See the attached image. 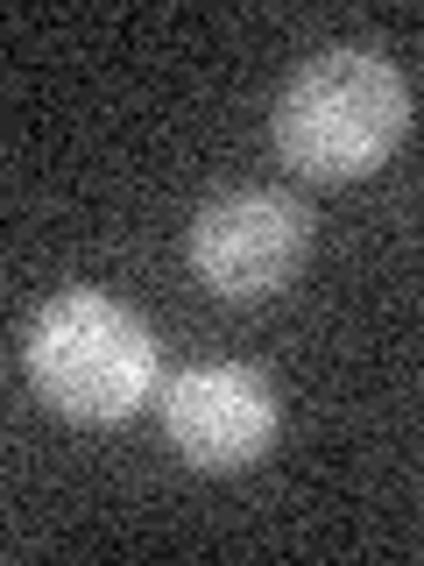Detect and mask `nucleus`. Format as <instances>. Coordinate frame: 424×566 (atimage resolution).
<instances>
[{"mask_svg": "<svg viewBox=\"0 0 424 566\" xmlns=\"http://www.w3.org/2000/svg\"><path fill=\"white\" fill-rule=\"evenodd\" d=\"M411 135V85L368 43H332L283 85L276 99V149L297 177L347 185L396 156Z\"/></svg>", "mask_w": 424, "mask_h": 566, "instance_id": "nucleus-1", "label": "nucleus"}, {"mask_svg": "<svg viewBox=\"0 0 424 566\" xmlns=\"http://www.w3.org/2000/svg\"><path fill=\"white\" fill-rule=\"evenodd\" d=\"M29 389L78 424H120L156 397V333L106 291H57L22 340Z\"/></svg>", "mask_w": 424, "mask_h": 566, "instance_id": "nucleus-2", "label": "nucleus"}, {"mask_svg": "<svg viewBox=\"0 0 424 566\" xmlns=\"http://www.w3.org/2000/svg\"><path fill=\"white\" fill-rule=\"evenodd\" d=\"M191 276L226 305L276 297L311 255V212L290 191H220L191 220Z\"/></svg>", "mask_w": 424, "mask_h": 566, "instance_id": "nucleus-3", "label": "nucleus"}, {"mask_svg": "<svg viewBox=\"0 0 424 566\" xmlns=\"http://www.w3.org/2000/svg\"><path fill=\"white\" fill-rule=\"evenodd\" d=\"M170 447L205 474L247 468L276 447V389L255 361H199L163 389Z\"/></svg>", "mask_w": 424, "mask_h": 566, "instance_id": "nucleus-4", "label": "nucleus"}]
</instances>
